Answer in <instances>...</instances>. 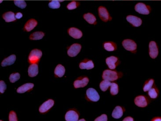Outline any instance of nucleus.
<instances>
[{"mask_svg":"<svg viewBox=\"0 0 161 121\" xmlns=\"http://www.w3.org/2000/svg\"><path fill=\"white\" fill-rule=\"evenodd\" d=\"M123 115V111L120 106H117L114 110L112 113V116L114 119H118L121 118Z\"/></svg>","mask_w":161,"mask_h":121,"instance_id":"22","label":"nucleus"},{"mask_svg":"<svg viewBox=\"0 0 161 121\" xmlns=\"http://www.w3.org/2000/svg\"><path fill=\"white\" fill-rule=\"evenodd\" d=\"M83 18L88 23L90 24H96V17L91 13H87L83 15Z\"/></svg>","mask_w":161,"mask_h":121,"instance_id":"21","label":"nucleus"},{"mask_svg":"<svg viewBox=\"0 0 161 121\" xmlns=\"http://www.w3.org/2000/svg\"><path fill=\"white\" fill-rule=\"evenodd\" d=\"M123 47L126 50L131 52L136 51L137 48V44L134 41L127 39L124 40L122 42Z\"/></svg>","mask_w":161,"mask_h":121,"instance_id":"5","label":"nucleus"},{"mask_svg":"<svg viewBox=\"0 0 161 121\" xmlns=\"http://www.w3.org/2000/svg\"><path fill=\"white\" fill-rule=\"evenodd\" d=\"M48 6L52 9H59L61 7V3L59 1H50L48 3Z\"/></svg>","mask_w":161,"mask_h":121,"instance_id":"29","label":"nucleus"},{"mask_svg":"<svg viewBox=\"0 0 161 121\" xmlns=\"http://www.w3.org/2000/svg\"><path fill=\"white\" fill-rule=\"evenodd\" d=\"M154 82V81L153 79H150L148 83L145 84V86L143 88V90H144V92H147V91H149L152 87Z\"/></svg>","mask_w":161,"mask_h":121,"instance_id":"33","label":"nucleus"},{"mask_svg":"<svg viewBox=\"0 0 161 121\" xmlns=\"http://www.w3.org/2000/svg\"><path fill=\"white\" fill-rule=\"evenodd\" d=\"M149 55L152 59L156 58L159 54V50L157 44L155 41H151L149 43Z\"/></svg>","mask_w":161,"mask_h":121,"instance_id":"8","label":"nucleus"},{"mask_svg":"<svg viewBox=\"0 0 161 121\" xmlns=\"http://www.w3.org/2000/svg\"><path fill=\"white\" fill-rule=\"evenodd\" d=\"M98 14L100 18L103 21L107 22L112 20L109 12L105 7L100 6L98 8Z\"/></svg>","mask_w":161,"mask_h":121,"instance_id":"3","label":"nucleus"},{"mask_svg":"<svg viewBox=\"0 0 161 121\" xmlns=\"http://www.w3.org/2000/svg\"><path fill=\"white\" fill-rule=\"evenodd\" d=\"M15 16L16 19L19 20L22 18L23 15V14L21 12H17L16 13Z\"/></svg>","mask_w":161,"mask_h":121,"instance_id":"38","label":"nucleus"},{"mask_svg":"<svg viewBox=\"0 0 161 121\" xmlns=\"http://www.w3.org/2000/svg\"><path fill=\"white\" fill-rule=\"evenodd\" d=\"M28 75L30 77H34L38 74V66L36 63H33L29 66L28 70Z\"/></svg>","mask_w":161,"mask_h":121,"instance_id":"18","label":"nucleus"},{"mask_svg":"<svg viewBox=\"0 0 161 121\" xmlns=\"http://www.w3.org/2000/svg\"><path fill=\"white\" fill-rule=\"evenodd\" d=\"M69 35L75 39H80L82 37V31L75 27H71L68 30Z\"/></svg>","mask_w":161,"mask_h":121,"instance_id":"11","label":"nucleus"},{"mask_svg":"<svg viewBox=\"0 0 161 121\" xmlns=\"http://www.w3.org/2000/svg\"><path fill=\"white\" fill-rule=\"evenodd\" d=\"M89 82V78L87 77L78 79L75 80L74 83V86L75 88H83L88 85Z\"/></svg>","mask_w":161,"mask_h":121,"instance_id":"15","label":"nucleus"},{"mask_svg":"<svg viewBox=\"0 0 161 121\" xmlns=\"http://www.w3.org/2000/svg\"><path fill=\"white\" fill-rule=\"evenodd\" d=\"M95 121H107V116L105 114H103L101 115L100 116L97 118L95 120Z\"/></svg>","mask_w":161,"mask_h":121,"instance_id":"37","label":"nucleus"},{"mask_svg":"<svg viewBox=\"0 0 161 121\" xmlns=\"http://www.w3.org/2000/svg\"><path fill=\"white\" fill-rule=\"evenodd\" d=\"M117 60L118 59L117 57L114 56H111L107 58L106 59V62L110 69L113 70L116 68V63L117 62Z\"/></svg>","mask_w":161,"mask_h":121,"instance_id":"19","label":"nucleus"},{"mask_svg":"<svg viewBox=\"0 0 161 121\" xmlns=\"http://www.w3.org/2000/svg\"><path fill=\"white\" fill-rule=\"evenodd\" d=\"M0 1H1V3L2 2V0H0Z\"/></svg>","mask_w":161,"mask_h":121,"instance_id":"42","label":"nucleus"},{"mask_svg":"<svg viewBox=\"0 0 161 121\" xmlns=\"http://www.w3.org/2000/svg\"><path fill=\"white\" fill-rule=\"evenodd\" d=\"M102 78L103 79L109 81H115L118 78L117 73L116 71L113 70H104L103 73Z\"/></svg>","mask_w":161,"mask_h":121,"instance_id":"4","label":"nucleus"},{"mask_svg":"<svg viewBox=\"0 0 161 121\" xmlns=\"http://www.w3.org/2000/svg\"><path fill=\"white\" fill-rule=\"evenodd\" d=\"M134 103L136 105L141 108H145L148 105L146 98L143 96H139L136 97L134 100Z\"/></svg>","mask_w":161,"mask_h":121,"instance_id":"14","label":"nucleus"},{"mask_svg":"<svg viewBox=\"0 0 161 121\" xmlns=\"http://www.w3.org/2000/svg\"><path fill=\"white\" fill-rule=\"evenodd\" d=\"M14 3L16 6L21 9H25L26 6V2L24 1L15 0L14 1Z\"/></svg>","mask_w":161,"mask_h":121,"instance_id":"32","label":"nucleus"},{"mask_svg":"<svg viewBox=\"0 0 161 121\" xmlns=\"http://www.w3.org/2000/svg\"><path fill=\"white\" fill-rule=\"evenodd\" d=\"M110 92L112 95H116L118 94V86L116 83H111L110 85Z\"/></svg>","mask_w":161,"mask_h":121,"instance_id":"28","label":"nucleus"},{"mask_svg":"<svg viewBox=\"0 0 161 121\" xmlns=\"http://www.w3.org/2000/svg\"><path fill=\"white\" fill-rule=\"evenodd\" d=\"M149 95L152 99H156L158 97V93L155 88L151 89L149 90Z\"/></svg>","mask_w":161,"mask_h":121,"instance_id":"34","label":"nucleus"},{"mask_svg":"<svg viewBox=\"0 0 161 121\" xmlns=\"http://www.w3.org/2000/svg\"><path fill=\"white\" fill-rule=\"evenodd\" d=\"M54 105L53 100L49 99L48 101L44 102L39 108V111L41 113H44L48 112Z\"/></svg>","mask_w":161,"mask_h":121,"instance_id":"9","label":"nucleus"},{"mask_svg":"<svg viewBox=\"0 0 161 121\" xmlns=\"http://www.w3.org/2000/svg\"><path fill=\"white\" fill-rule=\"evenodd\" d=\"M111 83L108 80H104L100 82V87L101 90L103 92H105L111 85Z\"/></svg>","mask_w":161,"mask_h":121,"instance_id":"27","label":"nucleus"},{"mask_svg":"<svg viewBox=\"0 0 161 121\" xmlns=\"http://www.w3.org/2000/svg\"><path fill=\"white\" fill-rule=\"evenodd\" d=\"M16 59V55H10L8 57L3 60L2 62V66L4 67V66L12 65L15 62Z\"/></svg>","mask_w":161,"mask_h":121,"instance_id":"20","label":"nucleus"},{"mask_svg":"<svg viewBox=\"0 0 161 121\" xmlns=\"http://www.w3.org/2000/svg\"><path fill=\"white\" fill-rule=\"evenodd\" d=\"M94 67L93 62L92 60H89L86 62H81L79 64V67L81 69L90 70Z\"/></svg>","mask_w":161,"mask_h":121,"instance_id":"23","label":"nucleus"},{"mask_svg":"<svg viewBox=\"0 0 161 121\" xmlns=\"http://www.w3.org/2000/svg\"><path fill=\"white\" fill-rule=\"evenodd\" d=\"M42 55L41 50L34 49L32 50L29 55L28 60L30 63H36L39 61Z\"/></svg>","mask_w":161,"mask_h":121,"instance_id":"2","label":"nucleus"},{"mask_svg":"<svg viewBox=\"0 0 161 121\" xmlns=\"http://www.w3.org/2000/svg\"><path fill=\"white\" fill-rule=\"evenodd\" d=\"M9 121H17V117L15 112L11 111L10 112L9 115Z\"/></svg>","mask_w":161,"mask_h":121,"instance_id":"35","label":"nucleus"},{"mask_svg":"<svg viewBox=\"0 0 161 121\" xmlns=\"http://www.w3.org/2000/svg\"><path fill=\"white\" fill-rule=\"evenodd\" d=\"M65 73V67L61 64H59V65H57V67L55 68V71H54L55 75L59 78H61L64 76Z\"/></svg>","mask_w":161,"mask_h":121,"instance_id":"24","label":"nucleus"},{"mask_svg":"<svg viewBox=\"0 0 161 121\" xmlns=\"http://www.w3.org/2000/svg\"><path fill=\"white\" fill-rule=\"evenodd\" d=\"M79 118V114L74 110L69 111L65 115V120L67 121H77Z\"/></svg>","mask_w":161,"mask_h":121,"instance_id":"12","label":"nucleus"},{"mask_svg":"<svg viewBox=\"0 0 161 121\" xmlns=\"http://www.w3.org/2000/svg\"><path fill=\"white\" fill-rule=\"evenodd\" d=\"M20 75L19 73L11 74L9 77V80L12 83H14L20 79Z\"/></svg>","mask_w":161,"mask_h":121,"instance_id":"31","label":"nucleus"},{"mask_svg":"<svg viewBox=\"0 0 161 121\" xmlns=\"http://www.w3.org/2000/svg\"><path fill=\"white\" fill-rule=\"evenodd\" d=\"M33 87H34V84L33 83H26L19 87L17 90V92L19 94H23L25 92L32 90Z\"/></svg>","mask_w":161,"mask_h":121,"instance_id":"17","label":"nucleus"},{"mask_svg":"<svg viewBox=\"0 0 161 121\" xmlns=\"http://www.w3.org/2000/svg\"><path fill=\"white\" fill-rule=\"evenodd\" d=\"M126 19L128 22L131 23L133 27H139L142 24V20L136 16H128L126 17Z\"/></svg>","mask_w":161,"mask_h":121,"instance_id":"10","label":"nucleus"},{"mask_svg":"<svg viewBox=\"0 0 161 121\" xmlns=\"http://www.w3.org/2000/svg\"><path fill=\"white\" fill-rule=\"evenodd\" d=\"M123 121H133V118L131 117H128L125 118L123 120Z\"/></svg>","mask_w":161,"mask_h":121,"instance_id":"39","label":"nucleus"},{"mask_svg":"<svg viewBox=\"0 0 161 121\" xmlns=\"http://www.w3.org/2000/svg\"><path fill=\"white\" fill-rule=\"evenodd\" d=\"M103 47L107 51H114L116 49V44L113 42H106L103 44Z\"/></svg>","mask_w":161,"mask_h":121,"instance_id":"26","label":"nucleus"},{"mask_svg":"<svg viewBox=\"0 0 161 121\" xmlns=\"http://www.w3.org/2000/svg\"><path fill=\"white\" fill-rule=\"evenodd\" d=\"M44 33L42 31H37L33 33L30 36V39L32 40H38L42 39L44 37Z\"/></svg>","mask_w":161,"mask_h":121,"instance_id":"25","label":"nucleus"},{"mask_svg":"<svg viewBox=\"0 0 161 121\" xmlns=\"http://www.w3.org/2000/svg\"><path fill=\"white\" fill-rule=\"evenodd\" d=\"M154 120L155 121H161V119L160 118V119H155V120Z\"/></svg>","mask_w":161,"mask_h":121,"instance_id":"40","label":"nucleus"},{"mask_svg":"<svg viewBox=\"0 0 161 121\" xmlns=\"http://www.w3.org/2000/svg\"><path fill=\"white\" fill-rule=\"evenodd\" d=\"M7 86L5 83L3 81H1L0 82V92L1 94H3L5 90H6Z\"/></svg>","mask_w":161,"mask_h":121,"instance_id":"36","label":"nucleus"},{"mask_svg":"<svg viewBox=\"0 0 161 121\" xmlns=\"http://www.w3.org/2000/svg\"><path fill=\"white\" fill-rule=\"evenodd\" d=\"M135 10L139 13L145 15L149 14L151 12V7L149 5L142 2L138 3L136 4L135 6Z\"/></svg>","mask_w":161,"mask_h":121,"instance_id":"1","label":"nucleus"},{"mask_svg":"<svg viewBox=\"0 0 161 121\" xmlns=\"http://www.w3.org/2000/svg\"><path fill=\"white\" fill-rule=\"evenodd\" d=\"M82 46L79 44H74L68 49V54L70 57H75L81 51Z\"/></svg>","mask_w":161,"mask_h":121,"instance_id":"6","label":"nucleus"},{"mask_svg":"<svg viewBox=\"0 0 161 121\" xmlns=\"http://www.w3.org/2000/svg\"><path fill=\"white\" fill-rule=\"evenodd\" d=\"M80 3L79 2L76 1H72L68 4L67 8L69 10H74L76 9L79 5Z\"/></svg>","mask_w":161,"mask_h":121,"instance_id":"30","label":"nucleus"},{"mask_svg":"<svg viewBox=\"0 0 161 121\" xmlns=\"http://www.w3.org/2000/svg\"><path fill=\"white\" fill-rule=\"evenodd\" d=\"M37 21L33 19H31L27 21L24 27L25 31L30 32L33 30L37 26Z\"/></svg>","mask_w":161,"mask_h":121,"instance_id":"13","label":"nucleus"},{"mask_svg":"<svg viewBox=\"0 0 161 121\" xmlns=\"http://www.w3.org/2000/svg\"><path fill=\"white\" fill-rule=\"evenodd\" d=\"M86 96L88 98L93 102H97L100 100L99 95L96 90L93 88H89L86 91Z\"/></svg>","mask_w":161,"mask_h":121,"instance_id":"7","label":"nucleus"},{"mask_svg":"<svg viewBox=\"0 0 161 121\" xmlns=\"http://www.w3.org/2000/svg\"><path fill=\"white\" fill-rule=\"evenodd\" d=\"M16 14L13 12L9 11L5 12L3 14L2 18L6 22L9 23L16 20Z\"/></svg>","mask_w":161,"mask_h":121,"instance_id":"16","label":"nucleus"},{"mask_svg":"<svg viewBox=\"0 0 161 121\" xmlns=\"http://www.w3.org/2000/svg\"><path fill=\"white\" fill-rule=\"evenodd\" d=\"M79 121H86V120H85L84 119H82L79 120Z\"/></svg>","mask_w":161,"mask_h":121,"instance_id":"41","label":"nucleus"}]
</instances>
